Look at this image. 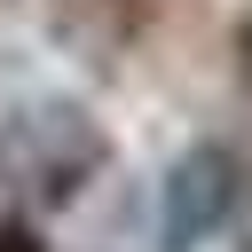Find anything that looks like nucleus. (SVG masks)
Listing matches in <instances>:
<instances>
[{
    "instance_id": "obj_3",
    "label": "nucleus",
    "mask_w": 252,
    "mask_h": 252,
    "mask_svg": "<svg viewBox=\"0 0 252 252\" xmlns=\"http://www.w3.org/2000/svg\"><path fill=\"white\" fill-rule=\"evenodd\" d=\"M236 55H244V71H252V16H244V32H236Z\"/></svg>"
},
{
    "instance_id": "obj_1",
    "label": "nucleus",
    "mask_w": 252,
    "mask_h": 252,
    "mask_svg": "<svg viewBox=\"0 0 252 252\" xmlns=\"http://www.w3.org/2000/svg\"><path fill=\"white\" fill-rule=\"evenodd\" d=\"M228 205H236V158H228L220 142L181 150V158L165 165V181H158V244H165V252H197V244L228 220Z\"/></svg>"
},
{
    "instance_id": "obj_2",
    "label": "nucleus",
    "mask_w": 252,
    "mask_h": 252,
    "mask_svg": "<svg viewBox=\"0 0 252 252\" xmlns=\"http://www.w3.org/2000/svg\"><path fill=\"white\" fill-rule=\"evenodd\" d=\"M0 252H39V236H32L24 220H0Z\"/></svg>"
}]
</instances>
